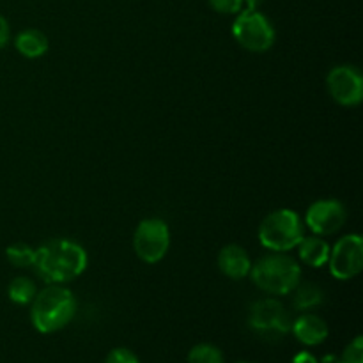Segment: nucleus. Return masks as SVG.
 <instances>
[{
    "mask_svg": "<svg viewBox=\"0 0 363 363\" xmlns=\"http://www.w3.org/2000/svg\"><path fill=\"white\" fill-rule=\"evenodd\" d=\"M87 252L71 240H52L35 250L34 269L46 284H67L87 268Z\"/></svg>",
    "mask_w": 363,
    "mask_h": 363,
    "instance_id": "1",
    "label": "nucleus"
},
{
    "mask_svg": "<svg viewBox=\"0 0 363 363\" xmlns=\"http://www.w3.org/2000/svg\"><path fill=\"white\" fill-rule=\"evenodd\" d=\"M77 314V298L62 284H48L38 291L30 305L32 326L39 333H55L66 328Z\"/></svg>",
    "mask_w": 363,
    "mask_h": 363,
    "instance_id": "2",
    "label": "nucleus"
},
{
    "mask_svg": "<svg viewBox=\"0 0 363 363\" xmlns=\"http://www.w3.org/2000/svg\"><path fill=\"white\" fill-rule=\"evenodd\" d=\"M252 280L261 291L277 296L293 293L301 282V268L291 255L284 252L264 255L250 269Z\"/></svg>",
    "mask_w": 363,
    "mask_h": 363,
    "instance_id": "3",
    "label": "nucleus"
},
{
    "mask_svg": "<svg viewBox=\"0 0 363 363\" xmlns=\"http://www.w3.org/2000/svg\"><path fill=\"white\" fill-rule=\"evenodd\" d=\"M305 236V225L300 215L291 209L269 213L259 225V241L272 252H289L300 245Z\"/></svg>",
    "mask_w": 363,
    "mask_h": 363,
    "instance_id": "4",
    "label": "nucleus"
},
{
    "mask_svg": "<svg viewBox=\"0 0 363 363\" xmlns=\"http://www.w3.org/2000/svg\"><path fill=\"white\" fill-rule=\"evenodd\" d=\"M233 35L245 50L255 53L266 52L275 43V28L257 7H247L238 13L233 23Z\"/></svg>",
    "mask_w": 363,
    "mask_h": 363,
    "instance_id": "5",
    "label": "nucleus"
},
{
    "mask_svg": "<svg viewBox=\"0 0 363 363\" xmlns=\"http://www.w3.org/2000/svg\"><path fill=\"white\" fill-rule=\"evenodd\" d=\"M248 325L266 340H280L291 332V315L275 298H262L250 307Z\"/></svg>",
    "mask_w": 363,
    "mask_h": 363,
    "instance_id": "6",
    "label": "nucleus"
},
{
    "mask_svg": "<svg viewBox=\"0 0 363 363\" xmlns=\"http://www.w3.org/2000/svg\"><path fill=\"white\" fill-rule=\"evenodd\" d=\"M170 247V230L163 220L145 218L138 223L133 236V250L138 259L156 264L167 255Z\"/></svg>",
    "mask_w": 363,
    "mask_h": 363,
    "instance_id": "7",
    "label": "nucleus"
},
{
    "mask_svg": "<svg viewBox=\"0 0 363 363\" xmlns=\"http://www.w3.org/2000/svg\"><path fill=\"white\" fill-rule=\"evenodd\" d=\"M328 268L337 280H351L362 272L363 240L360 234H347L330 248Z\"/></svg>",
    "mask_w": 363,
    "mask_h": 363,
    "instance_id": "8",
    "label": "nucleus"
},
{
    "mask_svg": "<svg viewBox=\"0 0 363 363\" xmlns=\"http://www.w3.org/2000/svg\"><path fill=\"white\" fill-rule=\"evenodd\" d=\"M330 96L342 106H357L363 99V77L354 66H337L326 77Z\"/></svg>",
    "mask_w": 363,
    "mask_h": 363,
    "instance_id": "9",
    "label": "nucleus"
},
{
    "mask_svg": "<svg viewBox=\"0 0 363 363\" xmlns=\"http://www.w3.org/2000/svg\"><path fill=\"white\" fill-rule=\"evenodd\" d=\"M347 218V211L342 202L326 199V201H318L307 209L305 223L315 236H332L339 233L344 227Z\"/></svg>",
    "mask_w": 363,
    "mask_h": 363,
    "instance_id": "10",
    "label": "nucleus"
},
{
    "mask_svg": "<svg viewBox=\"0 0 363 363\" xmlns=\"http://www.w3.org/2000/svg\"><path fill=\"white\" fill-rule=\"evenodd\" d=\"M291 332L294 333L298 342H301L303 346H319L328 339L330 330L325 319L311 314V312H305L291 325Z\"/></svg>",
    "mask_w": 363,
    "mask_h": 363,
    "instance_id": "11",
    "label": "nucleus"
},
{
    "mask_svg": "<svg viewBox=\"0 0 363 363\" xmlns=\"http://www.w3.org/2000/svg\"><path fill=\"white\" fill-rule=\"evenodd\" d=\"M218 268L229 279L241 280L250 275L252 261L243 247H240V245H227L218 254Z\"/></svg>",
    "mask_w": 363,
    "mask_h": 363,
    "instance_id": "12",
    "label": "nucleus"
},
{
    "mask_svg": "<svg viewBox=\"0 0 363 363\" xmlns=\"http://www.w3.org/2000/svg\"><path fill=\"white\" fill-rule=\"evenodd\" d=\"M298 252H300V259L305 264L312 266V268H323L328 264L330 257V245L323 240L321 236H303V240L298 245Z\"/></svg>",
    "mask_w": 363,
    "mask_h": 363,
    "instance_id": "13",
    "label": "nucleus"
},
{
    "mask_svg": "<svg viewBox=\"0 0 363 363\" xmlns=\"http://www.w3.org/2000/svg\"><path fill=\"white\" fill-rule=\"evenodd\" d=\"M14 46L27 59H38V57H43L48 52L50 43L45 32L38 30V28H28V30H23L18 34Z\"/></svg>",
    "mask_w": 363,
    "mask_h": 363,
    "instance_id": "14",
    "label": "nucleus"
},
{
    "mask_svg": "<svg viewBox=\"0 0 363 363\" xmlns=\"http://www.w3.org/2000/svg\"><path fill=\"white\" fill-rule=\"evenodd\" d=\"M293 291H294L293 305L294 308L300 312L312 311V308L319 307V305H323V301H325V293H323L321 287L315 286V284L300 282Z\"/></svg>",
    "mask_w": 363,
    "mask_h": 363,
    "instance_id": "15",
    "label": "nucleus"
},
{
    "mask_svg": "<svg viewBox=\"0 0 363 363\" xmlns=\"http://www.w3.org/2000/svg\"><path fill=\"white\" fill-rule=\"evenodd\" d=\"M7 294H9V300L13 303L28 305L38 294V286H35L34 280L27 279V277H16L7 287Z\"/></svg>",
    "mask_w": 363,
    "mask_h": 363,
    "instance_id": "16",
    "label": "nucleus"
},
{
    "mask_svg": "<svg viewBox=\"0 0 363 363\" xmlns=\"http://www.w3.org/2000/svg\"><path fill=\"white\" fill-rule=\"evenodd\" d=\"M6 257L14 268H30L35 261V250L25 243H14L7 247Z\"/></svg>",
    "mask_w": 363,
    "mask_h": 363,
    "instance_id": "17",
    "label": "nucleus"
},
{
    "mask_svg": "<svg viewBox=\"0 0 363 363\" xmlns=\"http://www.w3.org/2000/svg\"><path fill=\"white\" fill-rule=\"evenodd\" d=\"M188 363H223V353L213 344H197L188 353Z\"/></svg>",
    "mask_w": 363,
    "mask_h": 363,
    "instance_id": "18",
    "label": "nucleus"
},
{
    "mask_svg": "<svg viewBox=\"0 0 363 363\" xmlns=\"http://www.w3.org/2000/svg\"><path fill=\"white\" fill-rule=\"evenodd\" d=\"M339 363H363V339L354 337L339 357Z\"/></svg>",
    "mask_w": 363,
    "mask_h": 363,
    "instance_id": "19",
    "label": "nucleus"
},
{
    "mask_svg": "<svg viewBox=\"0 0 363 363\" xmlns=\"http://www.w3.org/2000/svg\"><path fill=\"white\" fill-rule=\"evenodd\" d=\"M209 6L220 14H238L243 11L245 0H208Z\"/></svg>",
    "mask_w": 363,
    "mask_h": 363,
    "instance_id": "20",
    "label": "nucleus"
},
{
    "mask_svg": "<svg viewBox=\"0 0 363 363\" xmlns=\"http://www.w3.org/2000/svg\"><path fill=\"white\" fill-rule=\"evenodd\" d=\"M105 363H140V360L128 347H116V350H112L106 354Z\"/></svg>",
    "mask_w": 363,
    "mask_h": 363,
    "instance_id": "21",
    "label": "nucleus"
},
{
    "mask_svg": "<svg viewBox=\"0 0 363 363\" xmlns=\"http://www.w3.org/2000/svg\"><path fill=\"white\" fill-rule=\"evenodd\" d=\"M9 34H11L9 23H7L6 18L0 14V48L7 45V41H9Z\"/></svg>",
    "mask_w": 363,
    "mask_h": 363,
    "instance_id": "22",
    "label": "nucleus"
},
{
    "mask_svg": "<svg viewBox=\"0 0 363 363\" xmlns=\"http://www.w3.org/2000/svg\"><path fill=\"white\" fill-rule=\"evenodd\" d=\"M293 363H319V362H318V358H315L312 353L301 351V353H298L296 357L293 358Z\"/></svg>",
    "mask_w": 363,
    "mask_h": 363,
    "instance_id": "23",
    "label": "nucleus"
},
{
    "mask_svg": "<svg viewBox=\"0 0 363 363\" xmlns=\"http://www.w3.org/2000/svg\"><path fill=\"white\" fill-rule=\"evenodd\" d=\"M321 363H339V357H335V354H326Z\"/></svg>",
    "mask_w": 363,
    "mask_h": 363,
    "instance_id": "24",
    "label": "nucleus"
},
{
    "mask_svg": "<svg viewBox=\"0 0 363 363\" xmlns=\"http://www.w3.org/2000/svg\"><path fill=\"white\" fill-rule=\"evenodd\" d=\"M238 363H250V362H238Z\"/></svg>",
    "mask_w": 363,
    "mask_h": 363,
    "instance_id": "25",
    "label": "nucleus"
}]
</instances>
